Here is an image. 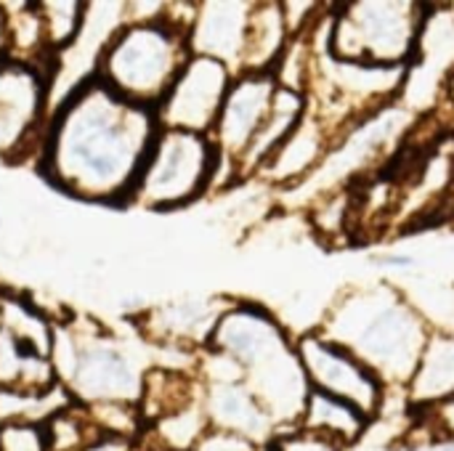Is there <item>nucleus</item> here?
Returning <instances> with one entry per match:
<instances>
[{"mask_svg":"<svg viewBox=\"0 0 454 451\" xmlns=\"http://www.w3.org/2000/svg\"><path fill=\"white\" fill-rule=\"evenodd\" d=\"M157 130L154 109L128 101L96 74L51 112L37 173L69 197L128 207Z\"/></svg>","mask_w":454,"mask_h":451,"instance_id":"f257e3e1","label":"nucleus"},{"mask_svg":"<svg viewBox=\"0 0 454 451\" xmlns=\"http://www.w3.org/2000/svg\"><path fill=\"white\" fill-rule=\"evenodd\" d=\"M333 343L348 348L388 388H407L431 327L423 314L394 287H364L348 292L319 330Z\"/></svg>","mask_w":454,"mask_h":451,"instance_id":"f03ea898","label":"nucleus"},{"mask_svg":"<svg viewBox=\"0 0 454 451\" xmlns=\"http://www.w3.org/2000/svg\"><path fill=\"white\" fill-rule=\"evenodd\" d=\"M207 348L231 356L242 367L245 388L266 409L274 428H298L311 385L295 340H290V335L266 308L234 303L215 324Z\"/></svg>","mask_w":454,"mask_h":451,"instance_id":"7ed1b4c3","label":"nucleus"},{"mask_svg":"<svg viewBox=\"0 0 454 451\" xmlns=\"http://www.w3.org/2000/svg\"><path fill=\"white\" fill-rule=\"evenodd\" d=\"M51 362L56 369V380L80 407H138L144 377L149 372L138 367L136 354H130L114 332L85 327L82 322L53 327Z\"/></svg>","mask_w":454,"mask_h":451,"instance_id":"20e7f679","label":"nucleus"},{"mask_svg":"<svg viewBox=\"0 0 454 451\" xmlns=\"http://www.w3.org/2000/svg\"><path fill=\"white\" fill-rule=\"evenodd\" d=\"M189 58V35L162 13L154 21L122 24L98 61V77L128 101L157 109Z\"/></svg>","mask_w":454,"mask_h":451,"instance_id":"39448f33","label":"nucleus"},{"mask_svg":"<svg viewBox=\"0 0 454 451\" xmlns=\"http://www.w3.org/2000/svg\"><path fill=\"white\" fill-rule=\"evenodd\" d=\"M423 3L362 0L327 13V48L340 61L407 66L426 19Z\"/></svg>","mask_w":454,"mask_h":451,"instance_id":"423d86ee","label":"nucleus"},{"mask_svg":"<svg viewBox=\"0 0 454 451\" xmlns=\"http://www.w3.org/2000/svg\"><path fill=\"white\" fill-rule=\"evenodd\" d=\"M221 152L210 136L160 128L136 181L130 205L146 210H176L197 202L215 186Z\"/></svg>","mask_w":454,"mask_h":451,"instance_id":"0eeeda50","label":"nucleus"},{"mask_svg":"<svg viewBox=\"0 0 454 451\" xmlns=\"http://www.w3.org/2000/svg\"><path fill=\"white\" fill-rule=\"evenodd\" d=\"M311 391H322L356 407L364 417H375L386 404V385L348 348L333 343L319 330H309L295 340Z\"/></svg>","mask_w":454,"mask_h":451,"instance_id":"6e6552de","label":"nucleus"},{"mask_svg":"<svg viewBox=\"0 0 454 451\" xmlns=\"http://www.w3.org/2000/svg\"><path fill=\"white\" fill-rule=\"evenodd\" d=\"M48 122V77L37 64L0 58V157L21 159L29 149L40 154Z\"/></svg>","mask_w":454,"mask_h":451,"instance_id":"1a4fd4ad","label":"nucleus"},{"mask_svg":"<svg viewBox=\"0 0 454 451\" xmlns=\"http://www.w3.org/2000/svg\"><path fill=\"white\" fill-rule=\"evenodd\" d=\"M234 72L226 64L207 56H192L162 104L154 109L160 128L210 136Z\"/></svg>","mask_w":454,"mask_h":451,"instance_id":"9d476101","label":"nucleus"},{"mask_svg":"<svg viewBox=\"0 0 454 451\" xmlns=\"http://www.w3.org/2000/svg\"><path fill=\"white\" fill-rule=\"evenodd\" d=\"M454 72V5H428L407 64V82L402 98L407 109H431Z\"/></svg>","mask_w":454,"mask_h":451,"instance_id":"9b49d317","label":"nucleus"},{"mask_svg":"<svg viewBox=\"0 0 454 451\" xmlns=\"http://www.w3.org/2000/svg\"><path fill=\"white\" fill-rule=\"evenodd\" d=\"M277 88L279 85L271 72H250V74H237L231 80V88L226 93L215 128L210 130V141L234 165V170H237V162L250 149L258 130L263 128L271 112Z\"/></svg>","mask_w":454,"mask_h":451,"instance_id":"f8f14e48","label":"nucleus"},{"mask_svg":"<svg viewBox=\"0 0 454 451\" xmlns=\"http://www.w3.org/2000/svg\"><path fill=\"white\" fill-rule=\"evenodd\" d=\"M234 303L226 298H184L141 314V332L162 348H207L215 324Z\"/></svg>","mask_w":454,"mask_h":451,"instance_id":"ddd939ff","label":"nucleus"},{"mask_svg":"<svg viewBox=\"0 0 454 451\" xmlns=\"http://www.w3.org/2000/svg\"><path fill=\"white\" fill-rule=\"evenodd\" d=\"M335 144H338V136L311 109H306L298 128L263 162V167L255 175L263 178L269 186L293 189L301 181H306L325 162V157L333 152Z\"/></svg>","mask_w":454,"mask_h":451,"instance_id":"4468645a","label":"nucleus"},{"mask_svg":"<svg viewBox=\"0 0 454 451\" xmlns=\"http://www.w3.org/2000/svg\"><path fill=\"white\" fill-rule=\"evenodd\" d=\"M253 5L255 3H200L194 27L189 32L192 56L215 58L237 77Z\"/></svg>","mask_w":454,"mask_h":451,"instance_id":"2eb2a0df","label":"nucleus"},{"mask_svg":"<svg viewBox=\"0 0 454 451\" xmlns=\"http://www.w3.org/2000/svg\"><path fill=\"white\" fill-rule=\"evenodd\" d=\"M205 412L213 431L242 436L253 444L266 441L274 433V423L245 383H213L205 385Z\"/></svg>","mask_w":454,"mask_h":451,"instance_id":"dca6fc26","label":"nucleus"},{"mask_svg":"<svg viewBox=\"0 0 454 451\" xmlns=\"http://www.w3.org/2000/svg\"><path fill=\"white\" fill-rule=\"evenodd\" d=\"M407 401L415 412L431 409L454 396V332L434 330L407 383Z\"/></svg>","mask_w":454,"mask_h":451,"instance_id":"f3484780","label":"nucleus"},{"mask_svg":"<svg viewBox=\"0 0 454 451\" xmlns=\"http://www.w3.org/2000/svg\"><path fill=\"white\" fill-rule=\"evenodd\" d=\"M290 37L293 35L287 29L282 3H255L247 21V35H245L242 61L237 74L271 72L279 56L285 53Z\"/></svg>","mask_w":454,"mask_h":451,"instance_id":"a211bd4d","label":"nucleus"},{"mask_svg":"<svg viewBox=\"0 0 454 451\" xmlns=\"http://www.w3.org/2000/svg\"><path fill=\"white\" fill-rule=\"evenodd\" d=\"M306 109H309V101H306L303 93H295V90H287V88H277V96H274V104H271V112H269L263 128L253 138V144L245 152V157L237 162V178L255 175L263 167V162L298 128V122L306 114Z\"/></svg>","mask_w":454,"mask_h":451,"instance_id":"6ab92c4d","label":"nucleus"},{"mask_svg":"<svg viewBox=\"0 0 454 451\" xmlns=\"http://www.w3.org/2000/svg\"><path fill=\"white\" fill-rule=\"evenodd\" d=\"M370 425V417H364L356 407L348 401H340L335 396H327L322 391H311L306 399L303 417L298 423L301 431L317 433L338 447H351L356 444Z\"/></svg>","mask_w":454,"mask_h":451,"instance_id":"aec40b11","label":"nucleus"},{"mask_svg":"<svg viewBox=\"0 0 454 451\" xmlns=\"http://www.w3.org/2000/svg\"><path fill=\"white\" fill-rule=\"evenodd\" d=\"M37 5H40V16L45 24L48 51L56 53V51L67 48L82 27L85 3L64 0V3H37Z\"/></svg>","mask_w":454,"mask_h":451,"instance_id":"412c9836","label":"nucleus"},{"mask_svg":"<svg viewBox=\"0 0 454 451\" xmlns=\"http://www.w3.org/2000/svg\"><path fill=\"white\" fill-rule=\"evenodd\" d=\"M0 451H48L43 425H0Z\"/></svg>","mask_w":454,"mask_h":451,"instance_id":"4be33fe9","label":"nucleus"},{"mask_svg":"<svg viewBox=\"0 0 454 451\" xmlns=\"http://www.w3.org/2000/svg\"><path fill=\"white\" fill-rule=\"evenodd\" d=\"M423 428L428 433V447L434 444H454V396L420 412Z\"/></svg>","mask_w":454,"mask_h":451,"instance_id":"5701e85b","label":"nucleus"},{"mask_svg":"<svg viewBox=\"0 0 454 451\" xmlns=\"http://www.w3.org/2000/svg\"><path fill=\"white\" fill-rule=\"evenodd\" d=\"M271 451H343V447L317 436V433H309V431H290V433H282L271 441Z\"/></svg>","mask_w":454,"mask_h":451,"instance_id":"b1692460","label":"nucleus"},{"mask_svg":"<svg viewBox=\"0 0 454 451\" xmlns=\"http://www.w3.org/2000/svg\"><path fill=\"white\" fill-rule=\"evenodd\" d=\"M194 451H258V444L242 439V436H234V433H226V431H213L200 441V447Z\"/></svg>","mask_w":454,"mask_h":451,"instance_id":"393cba45","label":"nucleus"},{"mask_svg":"<svg viewBox=\"0 0 454 451\" xmlns=\"http://www.w3.org/2000/svg\"><path fill=\"white\" fill-rule=\"evenodd\" d=\"M378 266H399V268H410V266H415V258H410V255H378V258H372Z\"/></svg>","mask_w":454,"mask_h":451,"instance_id":"a878e982","label":"nucleus"},{"mask_svg":"<svg viewBox=\"0 0 454 451\" xmlns=\"http://www.w3.org/2000/svg\"><path fill=\"white\" fill-rule=\"evenodd\" d=\"M0 58H8V19L0 5Z\"/></svg>","mask_w":454,"mask_h":451,"instance_id":"bb28decb","label":"nucleus"}]
</instances>
